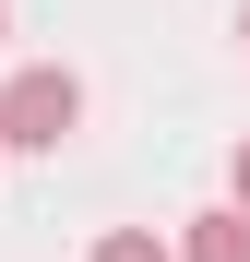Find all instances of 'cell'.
I'll use <instances>...</instances> for the list:
<instances>
[{
  "instance_id": "cell-6",
  "label": "cell",
  "mask_w": 250,
  "mask_h": 262,
  "mask_svg": "<svg viewBox=\"0 0 250 262\" xmlns=\"http://www.w3.org/2000/svg\"><path fill=\"white\" fill-rule=\"evenodd\" d=\"M238 36H250V0H238Z\"/></svg>"
},
{
  "instance_id": "cell-4",
  "label": "cell",
  "mask_w": 250,
  "mask_h": 262,
  "mask_svg": "<svg viewBox=\"0 0 250 262\" xmlns=\"http://www.w3.org/2000/svg\"><path fill=\"white\" fill-rule=\"evenodd\" d=\"M226 214L250 227V131H238V155H226Z\"/></svg>"
},
{
  "instance_id": "cell-3",
  "label": "cell",
  "mask_w": 250,
  "mask_h": 262,
  "mask_svg": "<svg viewBox=\"0 0 250 262\" xmlns=\"http://www.w3.org/2000/svg\"><path fill=\"white\" fill-rule=\"evenodd\" d=\"M83 262H179V250H167L155 227H107V238H96V250H83Z\"/></svg>"
},
{
  "instance_id": "cell-1",
  "label": "cell",
  "mask_w": 250,
  "mask_h": 262,
  "mask_svg": "<svg viewBox=\"0 0 250 262\" xmlns=\"http://www.w3.org/2000/svg\"><path fill=\"white\" fill-rule=\"evenodd\" d=\"M72 131H83V83L60 60H36V72L0 83V155H60Z\"/></svg>"
},
{
  "instance_id": "cell-2",
  "label": "cell",
  "mask_w": 250,
  "mask_h": 262,
  "mask_svg": "<svg viewBox=\"0 0 250 262\" xmlns=\"http://www.w3.org/2000/svg\"><path fill=\"white\" fill-rule=\"evenodd\" d=\"M179 262H250V227L215 203V214H191V238H179Z\"/></svg>"
},
{
  "instance_id": "cell-5",
  "label": "cell",
  "mask_w": 250,
  "mask_h": 262,
  "mask_svg": "<svg viewBox=\"0 0 250 262\" xmlns=\"http://www.w3.org/2000/svg\"><path fill=\"white\" fill-rule=\"evenodd\" d=\"M0 36H12V0H0Z\"/></svg>"
}]
</instances>
